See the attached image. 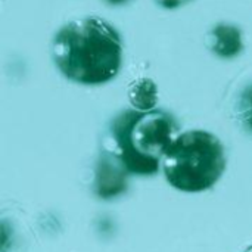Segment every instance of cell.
Returning <instances> with one entry per match:
<instances>
[{
  "label": "cell",
  "mask_w": 252,
  "mask_h": 252,
  "mask_svg": "<svg viewBox=\"0 0 252 252\" xmlns=\"http://www.w3.org/2000/svg\"><path fill=\"white\" fill-rule=\"evenodd\" d=\"M210 49L220 58H235L242 52V34L235 25L219 24L208 34Z\"/></svg>",
  "instance_id": "cell-5"
},
{
  "label": "cell",
  "mask_w": 252,
  "mask_h": 252,
  "mask_svg": "<svg viewBox=\"0 0 252 252\" xmlns=\"http://www.w3.org/2000/svg\"><path fill=\"white\" fill-rule=\"evenodd\" d=\"M224 170V148L217 136L205 130L179 134L162 159L165 180L180 192H205L220 180Z\"/></svg>",
  "instance_id": "cell-3"
},
{
  "label": "cell",
  "mask_w": 252,
  "mask_h": 252,
  "mask_svg": "<svg viewBox=\"0 0 252 252\" xmlns=\"http://www.w3.org/2000/svg\"><path fill=\"white\" fill-rule=\"evenodd\" d=\"M233 109L241 127L252 133V81L239 92Z\"/></svg>",
  "instance_id": "cell-7"
},
{
  "label": "cell",
  "mask_w": 252,
  "mask_h": 252,
  "mask_svg": "<svg viewBox=\"0 0 252 252\" xmlns=\"http://www.w3.org/2000/svg\"><path fill=\"white\" fill-rule=\"evenodd\" d=\"M128 100L137 111H152L158 103V87L151 78H137L128 87Z\"/></svg>",
  "instance_id": "cell-6"
},
{
  "label": "cell",
  "mask_w": 252,
  "mask_h": 252,
  "mask_svg": "<svg viewBox=\"0 0 252 252\" xmlns=\"http://www.w3.org/2000/svg\"><path fill=\"white\" fill-rule=\"evenodd\" d=\"M106 3H109V4H114V6H117V4H124V3H127L128 0H105Z\"/></svg>",
  "instance_id": "cell-9"
},
{
  "label": "cell",
  "mask_w": 252,
  "mask_h": 252,
  "mask_svg": "<svg viewBox=\"0 0 252 252\" xmlns=\"http://www.w3.org/2000/svg\"><path fill=\"white\" fill-rule=\"evenodd\" d=\"M50 55L58 71L69 81L99 86L118 75L123 40L111 22L99 16H83L58 30Z\"/></svg>",
  "instance_id": "cell-1"
},
{
  "label": "cell",
  "mask_w": 252,
  "mask_h": 252,
  "mask_svg": "<svg viewBox=\"0 0 252 252\" xmlns=\"http://www.w3.org/2000/svg\"><path fill=\"white\" fill-rule=\"evenodd\" d=\"M127 176L128 173H126L118 165V162H115L109 155L102 152L96 170V193L103 199H109L120 195L127 189Z\"/></svg>",
  "instance_id": "cell-4"
},
{
  "label": "cell",
  "mask_w": 252,
  "mask_h": 252,
  "mask_svg": "<svg viewBox=\"0 0 252 252\" xmlns=\"http://www.w3.org/2000/svg\"><path fill=\"white\" fill-rule=\"evenodd\" d=\"M177 130L174 117L162 109H127L109 123L103 154L128 174L154 176L177 137Z\"/></svg>",
  "instance_id": "cell-2"
},
{
  "label": "cell",
  "mask_w": 252,
  "mask_h": 252,
  "mask_svg": "<svg viewBox=\"0 0 252 252\" xmlns=\"http://www.w3.org/2000/svg\"><path fill=\"white\" fill-rule=\"evenodd\" d=\"M188 1H190V0H155V3L164 9H176V7L183 6Z\"/></svg>",
  "instance_id": "cell-8"
},
{
  "label": "cell",
  "mask_w": 252,
  "mask_h": 252,
  "mask_svg": "<svg viewBox=\"0 0 252 252\" xmlns=\"http://www.w3.org/2000/svg\"><path fill=\"white\" fill-rule=\"evenodd\" d=\"M244 252H252V244L251 245H248V247H247V250H245Z\"/></svg>",
  "instance_id": "cell-10"
}]
</instances>
